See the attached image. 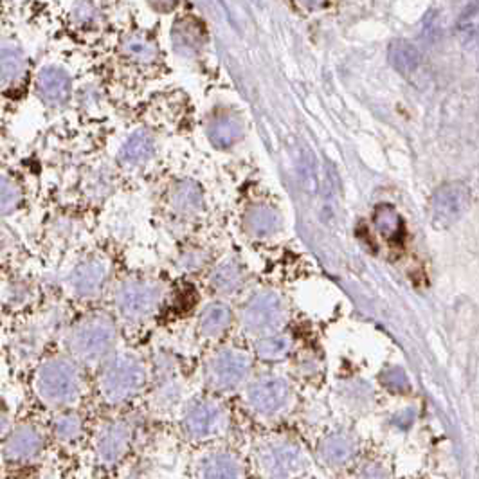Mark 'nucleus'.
Returning a JSON list of instances; mask_svg holds the SVG:
<instances>
[{
	"mask_svg": "<svg viewBox=\"0 0 479 479\" xmlns=\"http://www.w3.org/2000/svg\"><path fill=\"white\" fill-rule=\"evenodd\" d=\"M85 367L69 353L42 358L33 371V391L47 409L62 411L76 407L85 395Z\"/></svg>",
	"mask_w": 479,
	"mask_h": 479,
	"instance_id": "obj_1",
	"label": "nucleus"
},
{
	"mask_svg": "<svg viewBox=\"0 0 479 479\" xmlns=\"http://www.w3.org/2000/svg\"><path fill=\"white\" fill-rule=\"evenodd\" d=\"M117 339L116 319L107 312H92L69 326L63 344L81 366L100 370L116 353Z\"/></svg>",
	"mask_w": 479,
	"mask_h": 479,
	"instance_id": "obj_2",
	"label": "nucleus"
},
{
	"mask_svg": "<svg viewBox=\"0 0 479 479\" xmlns=\"http://www.w3.org/2000/svg\"><path fill=\"white\" fill-rule=\"evenodd\" d=\"M150 379L148 366L132 351H116L100 367L97 391L107 405L119 407L134 402L146 389Z\"/></svg>",
	"mask_w": 479,
	"mask_h": 479,
	"instance_id": "obj_3",
	"label": "nucleus"
},
{
	"mask_svg": "<svg viewBox=\"0 0 479 479\" xmlns=\"http://www.w3.org/2000/svg\"><path fill=\"white\" fill-rule=\"evenodd\" d=\"M242 398L247 411L265 424L285 420L297 402L294 384L278 371H262L252 375L243 388Z\"/></svg>",
	"mask_w": 479,
	"mask_h": 479,
	"instance_id": "obj_4",
	"label": "nucleus"
},
{
	"mask_svg": "<svg viewBox=\"0 0 479 479\" xmlns=\"http://www.w3.org/2000/svg\"><path fill=\"white\" fill-rule=\"evenodd\" d=\"M259 479H303L310 468V456L296 438L276 434L259 440L252 450Z\"/></svg>",
	"mask_w": 479,
	"mask_h": 479,
	"instance_id": "obj_5",
	"label": "nucleus"
},
{
	"mask_svg": "<svg viewBox=\"0 0 479 479\" xmlns=\"http://www.w3.org/2000/svg\"><path fill=\"white\" fill-rule=\"evenodd\" d=\"M255 375V358L240 346H220L208 355L202 366L205 388L217 396L242 393Z\"/></svg>",
	"mask_w": 479,
	"mask_h": 479,
	"instance_id": "obj_6",
	"label": "nucleus"
},
{
	"mask_svg": "<svg viewBox=\"0 0 479 479\" xmlns=\"http://www.w3.org/2000/svg\"><path fill=\"white\" fill-rule=\"evenodd\" d=\"M290 319L287 297L279 290L263 287L250 292L236 312V323L247 337L255 339L281 332Z\"/></svg>",
	"mask_w": 479,
	"mask_h": 479,
	"instance_id": "obj_7",
	"label": "nucleus"
},
{
	"mask_svg": "<svg viewBox=\"0 0 479 479\" xmlns=\"http://www.w3.org/2000/svg\"><path fill=\"white\" fill-rule=\"evenodd\" d=\"M231 411L217 395L196 396L184 405L180 431L189 442L211 443L231 433Z\"/></svg>",
	"mask_w": 479,
	"mask_h": 479,
	"instance_id": "obj_8",
	"label": "nucleus"
},
{
	"mask_svg": "<svg viewBox=\"0 0 479 479\" xmlns=\"http://www.w3.org/2000/svg\"><path fill=\"white\" fill-rule=\"evenodd\" d=\"M116 317L125 325L139 326L151 321L164 303V287L155 279L128 278L114 288Z\"/></svg>",
	"mask_w": 479,
	"mask_h": 479,
	"instance_id": "obj_9",
	"label": "nucleus"
},
{
	"mask_svg": "<svg viewBox=\"0 0 479 479\" xmlns=\"http://www.w3.org/2000/svg\"><path fill=\"white\" fill-rule=\"evenodd\" d=\"M135 438L134 424L128 418H112L101 424L94 438V452L103 467H116L128 456Z\"/></svg>",
	"mask_w": 479,
	"mask_h": 479,
	"instance_id": "obj_10",
	"label": "nucleus"
},
{
	"mask_svg": "<svg viewBox=\"0 0 479 479\" xmlns=\"http://www.w3.org/2000/svg\"><path fill=\"white\" fill-rule=\"evenodd\" d=\"M47 436L34 421H20L6 433L2 458L8 465H29L43 454Z\"/></svg>",
	"mask_w": 479,
	"mask_h": 479,
	"instance_id": "obj_11",
	"label": "nucleus"
},
{
	"mask_svg": "<svg viewBox=\"0 0 479 479\" xmlns=\"http://www.w3.org/2000/svg\"><path fill=\"white\" fill-rule=\"evenodd\" d=\"M55 321H58V316L43 313V316L22 325L11 335V350L9 351L15 357V360L25 364L40 357L46 344L49 342L50 334L55 332Z\"/></svg>",
	"mask_w": 479,
	"mask_h": 479,
	"instance_id": "obj_12",
	"label": "nucleus"
},
{
	"mask_svg": "<svg viewBox=\"0 0 479 479\" xmlns=\"http://www.w3.org/2000/svg\"><path fill=\"white\" fill-rule=\"evenodd\" d=\"M110 278V265L103 258H87L69 272L65 285L72 297L90 301L101 296Z\"/></svg>",
	"mask_w": 479,
	"mask_h": 479,
	"instance_id": "obj_13",
	"label": "nucleus"
},
{
	"mask_svg": "<svg viewBox=\"0 0 479 479\" xmlns=\"http://www.w3.org/2000/svg\"><path fill=\"white\" fill-rule=\"evenodd\" d=\"M471 204V193L461 182L443 184L433 195V224L440 229L454 225Z\"/></svg>",
	"mask_w": 479,
	"mask_h": 479,
	"instance_id": "obj_14",
	"label": "nucleus"
},
{
	"mask_svg": "<svg viewBox=\"0 0 479 479\" xmlns=\"http://www.w3.org/2000/svg\"><path fill=\"white\" fill-rule=\"evenodd\" d=\"M358 450L357 438L348 431H330L317 442L316 459L328 471H341L355 459Z\"/></svg>",
	"mask_w": 479,
	"mask_h": 479,
	"instance_id": "obj_15",
	"label": "nucleus"
},
{
	"mask_svg": "<svg viewBox=\"0 0 479 479\" xmlns=\"http://www.w3.org/2000/svg\"><path fill=\"white\" fill-rule=\"evenodd\" d=\"M236 321V313L231 304L224 299H212L204 304L196 317V335L204 341L217 342L227 335L233 323Z\"/></svg>",
	"mask_w": 479,
	"mask_h": 479,
	"instance_id": "obj_16",
	"label": "nucleus"
},
{
	"mask_svg": "<svg viewBox=\"0 0 479 479\" xmlns=\"http://www.w3.org/2000/svg\"><path fill=\"white\" fill-rule=\"evenodd\" d=\"M196 479H247L245 465L233 450H209L201 458Z\"/></svg>",
	"mask_w": 479,
	"mask_h": 479,
	"instance_id": "obj_17",
	"label": "nucleus"
},
{
	"mask_svg": "<svg viewBox=\"0 0 479 479\" xmlns=\"http://www.w3.org/2000/svg\"><path fill=\"white\" fill-rule=\"evenodd\" d=\"M243 285H245V271L240 262L233 258L218 263L209 274V288L220 297L234 296L242 290Z\"/></svg>",
	"mask_w": 479,
	"mask_h": 479,
	"instance_id": "obj_18",
	"label": "nucleus"
},
{
	"mask_svg": "<svg viewBox=\"0 0 479 479\" xmlns=\"http://www.w3.org/2000/svg\"><path fill=\"white\" fill-rule=\"evenodd\" d=\"M296 348V342L288 332L281 330V332H274L271 335H263V337L255 339L252 341V351L255 357L262 363L276 364L283 363L292 355Z\"/></svg>",
	"mask_w": 479,
	"mask_h": 479,
	"instance_id": "obj_19",
	"label": "nucleus"
},
{
	"mask_svg": "<svg viewBox=\"0 0 479 479\" xmlns=\"http://www.w3.org/2000/svg\"><path fill=\"white\" fill-rule=\"evenodd\" d=\"M85 434V418L76 407L56 411L50 421V436L62 445H74Z\"/></svg>",
	"mask_w": 479,
	"mask_h": 479,
	"instance_id": "obj_20",
	"label": "nucleus"
},
{
	"mask_svg": "<svg viewBox=\"0 0 479 479\" xmlns=\"http://www.w3.org/2000/svg\"><path fill=\"white\" fill-rule=\"evenodd\" d=\"M38 92L42 94L43 100L50 104L67 103L71 96V78L65 71L56 67L43 69L38 74Z\"/></svg>",
	"mask_w": 479,
	"mask_h": 479,
	"instance_id": "obj_21",
	"label": "nucleus"
},
{
	"mask_svg": "<svg viewBox=\"0 0 479 479\" xmlns=\"http://www.w3.org/2000/svg\"><path fill=\"white\" fill-rule=\"evenodd\" d=\"M243 229L255 238H269L281 229V217L269 205H255L243 215Z\"/></svg>",
	"mask_w": 479,
	"mask_h": 479,
	"instance_id": "obj_22",
	"label": "nucleus"
},
{
	"mask_svg": "<svg viewBox=\"0 0 479 479\" xmlns=\"http://www.w3.org/2000/svg\"><path fill=\"white\" fill-rule=\"evenodd\" d=\"M171 208L184 217H193L202 208V189L193 180H182L171 189Z\"/></svg>",
	"mask_w": 479,
	"mask_h": 479,
	"instance_id": "obj_23",
	"label": "nucleus"
},
{
	"mask_svg": "<svg viewBox=\"0 0 479 479\" xmlns=\"http://www.w3.org/2000/svg\"><path fill=\"white\" fill-rule=\"evenodd\" d=\"M243 134V123L236 116H218L208 125V135L218 148H225L236 142Z\"/></svg>",
	"mask_w": 479,
	"mask_h": 479,
	"instance_id": "obj_24",
	"label": "nucleus"
},
{
	"mask_svg": "<svg viewBox=\"0 0 479 479\" xmlns=\"http://www.w3.org/2000/svg\"><path fill=\"white\" fill-rule=\"evenodd\" d=\"M155 142L146 130H137L121 146L119 158L125 164H141L154 155Z\"/></svg>",
	"mask_w": 479,
	"mask_h": 479,
	"instance_id": "obj_25",
	"label": "nucleus"
},
{
	"mask_svg": "<svg viewBox=\"0 0 479 479\" xmlns=\"http://www.w3.org/2000/svg\"><path fill=\"white\" fill-rule=\"evenodd\" d=\"M388 60L391 67L400 74H411L420 65V50L407 40H393L388 47Z\"/></svg>",
	"mask_w": 479,
	"mask_h": 479,
	"instance_id": "obj_26",
	"label": "nucleus"
},
{
	"mask_svg": "<svg viewBox=\"0 0 479 479\" xmlns=\"http://www.w3.org/2000/svg\"><path fill=\"white\" fill-rule=\"evenodd\" d=\"M158 379L161 380H158V386L155 388L154 393L155 407H173V405L180 400V396H182V384H180L179 377H177L175 370H173V367H168L166 371L161 373Z\"/></svg>",
	"mask_w": 479,
	"mask_h": 479,
	"instance_id": "obj_27",
	"label": "nucleus"
},
{
	"mask_svg": "<svg viewBox=\"0 0 479 479\" xmlns=\"http://www.w3.org/2000/svg\"><path fill=\"white\" fill-rule=\"evenodd\" d=\"M375 227L384 238L388 240H398L402 234V218L393 205L380 204L377 205L375 215H373Z\"/></svg>",
	"mask_w": 479,
	"mask_h": 479,
	"instance_id": "obj_28",
	"label": "nucleus"
},
{
	"mask_svg": "<svg viewBox=\"0 0 479 479\" xmlns=\"http://www.w3.org/2000/svg\"><path fill=\"white\" fill-rule=\"evenodd\" d=\"M123 50H125V55L130 60H135L139 63H151L157 58V47H155V43L137 33L125 38Z\"/></svg>",
	"mask_w": 479,
	"mask_h": 479,
	"instance_id": "obj_29",
	"label": "nucleus"
},
{
	"mask_svg": "<svg viewBox=\"0 0 479 479\" xmlns=\"http://www.w3.org/2000/svg\"><path fill=\"white\" fill-rule=\"evenodd\" d=\"M25 69V56L15 43H4L2 47V83H13Z\"/></svg>",
	"mask_w": 479,
	"mask_h": 479,
	"instance_id": "obj_30",
	"label": "nucleus"
},
{
	"mask_svg": "<svg viewBox=\"0 0 479 479\" xmlns=\"http://www.w3.org/2000/svg\"><path fill=\"white\" fill-rule=\"evenodd\" d=\"M339 395L346 404L351 405H364L370 402L371 398V388L370 384L364 380H346L339 388Z\"/></svg>",
	"mask_w": 479,
	"mask_h": 479,
	"instance_id": "obj_31",
	"label": "nucleus"
},
{
	"mask_svg": "<svg viewBox=\"0 0 479 479\" xmlns=\"http://www.w3.org/2000/svg\"><path fill=\"white\" fill-rule=\"evenodd\" d=\"M0 201H2V212L9 215L18 208L22 201V191L18 184L9 177H2V186H0Z\"/></svg>",
	"mask_w": 479,
	"mask_h": 479,
	"instance_id": "obj_32",
	"label": "nucleus"
},
{
	"mask_svg": "<svg viewBox=\"0 0 479 479\" xmlns=\"http://www.w3.org/2000/svg\"><path fill=\"white\" fill-rule=\"evenodd\" d=\"M380 380H382V384L386 386V389H389L391 393L402 395V393L409 391L407 375H405V371L398 366L388 367L386 371H382V373H380Z\"/></svg>",
	"mask_w": 479,
	"mask_h": 479,
	"instance_id": "obj_33",
	"label": "nucleus"
},
{
	"mask_svg": "<svg viewBox=\"0 0 479 479\" xmlns=\"http://www.w3.org/2000/svg\"><path fill=\"white\" fill-rule=\"evenodd\" d=\"M173 38H175L177 49H180V46H184V53H191V50L198 49L201 46V31L195 27H189L188 22L184 27L177 25L175 31H173Z\"/></svg>",
	"mask_w": 479,
	"mask_h": 479,
	"instance_id": "obj_34",
	"label": "nucleus"
},
{
	"mask_svg": "<svg viewBox=\"0 0 479 479\" xmlns=\"http://www.w3.org/2000/svg\"><path fill=\"white\" fill-rule=\"evenodd\" d=\"M31 296L33 292L25 285H18V287H11L6 288L4 290V306L6 309L17 310V309H24L27 304L31 303Z\"/></svg>",
	"mask_w": 479,
	"mask_h": 479,
	"instance_id": "obj_35",
	"label": "nucleus"
},
{
	"mask_svg": "<svg viewBox=\"0 0 479 479\" xmlns=\"http://www.w3.org/2000/svg\"><path fill=\"white\" fill-rule=\"evenodd\" d=\"M357 479H389V474L380 463L371 461L360 467V471L357 472Z\"/></svg>",
	"mask_w": 479,
	"mask_h": 479,
	"instance_id": "obj_36",
	"label": "nucleus"
},
{
	"mask_svg": "<svg viewBox=\"0 0 479 479\" xmlns=\"http://www.w3.org/2000/svg\"><path fill=\"white\" fill-rule=\"evenodd\" d=\"M317 367H319V363H317L316 357H312V355L301 357L299 360H297V371H299V375L304 377V379H312V377H316Z\"/></svg>",
	"mask_w": 479,
	"mask_h": 479,
	"instance_id": "obj_37",
	"label": "nucleus"
},
{
	"mask_svg": "<svg viewBox=\"0 0 479 479\" xmlns=\"http://www.w3.org/2000/svg\"><path fill=\"white\" fill-rule=\"evenodd\" d=\"M94 15H96V11H94V8L88 4L87 0H79L78 4H76L74 18L79 24H88L94 18Z\"/></svg>",
	"mask_w": 479,
	"mask_h": 479,
	"instance_id": "obj_38",
	"label": "nucleus"
},
{
	"mask_svg": "<svg viewBox=\"0 0 479 479\" xmlns=\"http://www.w3.org/2000/svg\"><path fill=\"white\" fill-rule=\"evenodd\" d=\"M205 263V258L201 255V252H195V255H186L182 258V262H180V265H182L186 271H196V269H202L204 267Z\"/></svg>",
	"mask_w": 479,
	"mask_h": 479,
	"instance_id": "obj_39",
	"label": "nucleus"
},
{
	"mask_svg": "<svg viewBox=\"0 0 479 479\" xmlns=\"http://www.w3.org/2000/svg\"><path fill=\"white\" fill-rule=\"evenodd\" d=\"M412 417H414V412L412 411H407V412H404V414H400V417H396L395 418V421L400 427H405V425H409L412 421Z\"/></svg>",
	"mask_w": 479,
	"mask_h": 479,
	"instance_id": "obj_40",
	"label": "nucleus"
},
{
	"mask_svg": "<svg viewBox=\"0 0 479 479\" xmlns=\"http://www.w3.org/2000/svg\"><path fill=\"white\" fill-rule=\"evenodd\" d=\"M173 4H175V0H154V6L161 11H170Z\"/></svg>",
	"mask_w": 479,
	"mask_h": 479,
	"instance_id": "obj_41",
	"label": "nucleus"
},
{
	"mask_svg": "<svg viewBox=\"0 0 479 479\" xmlns=\"http://www.w3.org/2000/svg\"><path fill=\"white\" fill-rule=\"evenodd\" d=\"M325 2L326 0H299V4L306 9L321 8V6H325Z\"/></svg>",
	"mask_w": 479,
	"mask_h": 479,
	"instance_id": "obj_42",
	"label": "nucleus"
}]
</instances>
